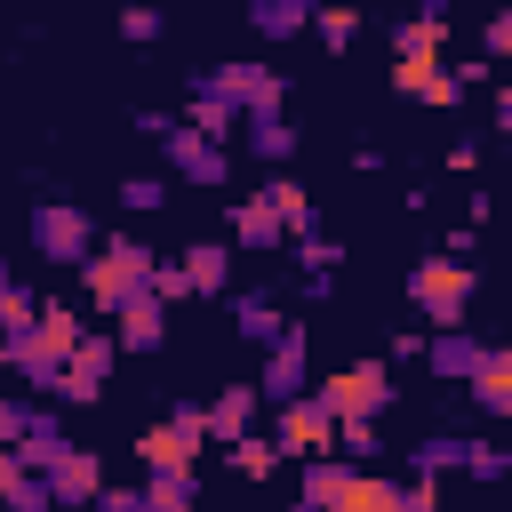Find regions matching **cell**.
Segmentation results:
<instances>
[{
  "label": "cell",
  "instance_id": "9c48e42d",
  "mask_svg": "<svg viewBox=\"0 0 512 512\" xmlns=\"http://www.w3.org/2000/svg\"><path fill=\"white\" fill-rule=\"evenodd\" d=\"M200 88H216V96H232L240 112H272L288 88H280V72L272 64H208V72H192Z\"/></svg>",
  "mask_w": 512,
  "mask_h": 512
},
{
  "label": "cell",
  "instance_id": "d4e9b609",
  "mask_svg": "<svg viewBox=\"0 0 512 512\" xmlns=\"http://www.w3.org/2000/svg\"><path fill=\"white\" fill-rule=\"evenodd\" d=\"M248 24H256V40H296L312 24V0H248Z\"/></svg>",
  "mask_w": 512,
  "mask_h": 512
},
{
  "label": "cell",
  "instance_id": "9a60e30c",
  "mask_svg": "<svg viewBox=\"0 0 512 512\" xmlns=\"http://www.w3.org/2000/svg\"><path fill=\"white\" fill-rule=\"evenodd\" d=\"M280 328H288V312L264 296V288H248V296H232V336L240 344H256V352H272L280 344Z\"/></svg>",
  "mask_w": 512,
  "mask_h": 512
},
{
  "label": "cell",
  "instance_id": "b9f144b4",
  "mask_svg": "<svg viewBox=\"0 0 512 512\" xmlns=\"http://www.w3.org/2000/svg\"><path fill=\"white\" fill-rule=\"evenodd\" d=\"M96 512H152V496H144V488H112V480H104Z\"/></svg>",
  "mask_w": 512,
  "mask_h": 512
},
{
  "label": "cell",
  "instance_id": "44dd1931",
  "mask_svg": "<svg viewBox=\"0 0 512 512\" xmlns=\"http://www.w3.org/2000/svg\"><path fill=\"white\" fill-rule=\"evenodd\" d=\"M280 240H288V224H280V208H272L264 192L232 208V248H256V256H264V248H280Z\"/></svg>",
  "mask_w": 512,
  "mask_h": 512
},
{
  "label": "cell",
  "instance_id": "d6a6232c",
  "mask_svg": "<svg viewBox=\"0 0 512 512\" xmlns=\"http://www.w3.org/2000/svg\"><path fill=\"white\" fill-rule=\"evenodd\" d=\"M160 32H168V16H160L152 0H128V8H120V40L144 48V40H160Z\"/></svg>",
  "mask_w": 512,
  "mask_h": 512
},
{
  "label": "cell",
  "instance_id": "7c38bea8",
  "mask_svg": "<svg viewBox=\"0 0 512 512\" xmlns=\"http://www.w3.org/2000/svg\"><path fill=\"white\" fill-rule=\"evenodd\" d=\"M112 336H120V352H160V336H168V304L152 296V280L128 288V296L112 304Z\"/></svg>",
  "mask_w": 512,
  "mask_h": 512
},
{
  "label": "cell",
  "instance_id": "c3c4849f",
  "mask_svg": "<svg viewBox=\"0 0 512 512\" xmlns=\"http://www.w3.org/2000/svg\"><path fill=\"white\" fill-rule=\"evenodd\" d=\"M504 480H512V448H504Z\"/></svg>",
  "mask_w": 512,
  "mask_h": 512
},
{
  "label": "cell",
  "instance_id": "1f68e13d",
  "mask_svg": "<svg viewBox=\"0 0 512 512\" xmlns=\"http://www.w3.org/2000/svg\"><path fill=\"white\" fill-rule=\"evenodd\" d=\"M0 512H56V488H48V472H16V480L0 488Z\"/></svg>",
  "mask_w": 512,
  "mask_h": 512
},
{
  "label": "cell",
  "instance_id": "cb8c5ba5",
  "mask_svg": "<svg viewBox=\"0 0 512 512\" xmlns=\"http://www.w3.org/2000/svg\"><path fill=\"white\" fill-rule=\"evenodd\" d=\"M184 120H192V128H200V136H216V144H232V136H240V120H248V112H240V104H232V96H216V88H200V80H192V112H184Z\"/></svg>",
  "mask_w": 512,
  "mask_h": 512
},
{
  "label": "cell",
  "instance_id": "d6986e66",
  "mask_svg": "<svg viewBox=\"0 0 512 512\" xmlns=\"http://www.w3.org/2000/svg\"><path fill=\"white\" fill-rule=\"evenodd\" d=\"M448 48V0H424L408 24H392V56H440Z\"/></svg>",
  "mask_w": 512,
  "mask_h": 512
},
{
  "label": "cell",
  "instance_id": "8d00e7d4",
  "mask_svg": "<svg viewBox=\"0 0 512 512\" xmlns=\"http://www.w3.org/2000/svg\"><path fill=\"white\" fill-rule=\"evenodd\" d=\"M32 408H40V400H8V392H0V448H16V440L32 432Z\"/></svg>",
  "mask_w": 512,
  "mask_h": 512
},
{
  "label": "cell",
  "instance_id": "2e32d148",
  "mask_svg": "<svg viewBox=\"0 0 512 512\" xmlns=\"http://www.w3.org/2000/svg\"><path fill=\"white\" fill-rule=\"evenodd\" d=\"M64 456H72V440H64V424H56V408L40 400V408H32V432L16 440V464H24V472H56Z\"/></svg>",
  "mask_w": 512,
  "mask_h": 512
},
{
  "label": "cell",
  "instance_id": "484cf974",
  "mask_svg": "<svg viewBox=\"0 0 512 512\" xmlns=\"http://www.w3.org/2000/svg\"><path fill=\"white\" fill-rule=\"evenodd\" d=\"M312 24H320V48H328V56H344V48L360 40V8H352V0H312Z\"/></svg>",
  "mask_w": 512,
  "mask_h": 512
},
{
  "label": "cell",
  "instance_id": "5b68a950",
  "mask_svg": "<svg viewBox=\"0 0 512 512\" xmlns=\"http://www.w3.org/2000/svg\"><path fill=\"white\" fill-rule=\"evenodd\" d=\"M304 384H312V336H304V320H288V328H280V344H272V352H264V368H256V392H264L272 408H288Z\"/></svg>",
  "mask_w": 512,
  "mask_h": 512
},
{
  "label": "cell",
  "instance_id": "7a4b0ae2",
  "mask_svg": "<svg viewBox=\"0 0 512 512\" xmlns=\"http://www.w3.org/2000/svg\"><path fill=\"white\" fill-rule=\"evenodd\" d=\"M144 280H152V248L128 240V232H120V240H96V256L80 264V288H88L96 312H112V304H120L128 288H144Z\"/></svg>",
  "mask_w": 512,
  "mask_h": 512
},
{
  "label": "cell",
  "instance_id": "83f0119b",
  "mask_svg": "<svg viewBox=\"0 0 512 512\" xmlns=\"http://www.w3.org/2000/svg\"><path fill=\"white\" fill-rule=\"evenodd\" d=\"M336 512H400V480H384V472H352V488H344Z\"/></svg>",
  "mask_w": 512,
  "mask_h": 512
},
{
  "label": "cell",
  "instance_id": "277c9868",
  "mask_svg": "<svg viewBox=\"0 0 512 512\" xmlns=\"http://www.w3.org/2000/svg\"><path fill=\"white\" fill-rule=\"evenodd\" d=\"M32 256L80 272V264L96 256V224H88V208H72V200H40V208H32Z\"/></svg>",
  "mask_w": 512,
  "mask_h": 512
},
{
  "label": "cell",
  "instance_id": "7bdbcfd3",
  "mask_svg": "<svg viewBox=\"0 0 512 512\" xmlns=\"http://www.w3.org/2000/svg\"><path fill=\"white\" fill-rule=\"evenodd\" d=\"M128 128H136V136H152V144H160V136H168V128H176V120H168V112H136V120H128Z\"/></svg>",
  "mask_w": 512,
  "mask_h": 512
},
{
  "label": "cell",
  "instance_id": "e0dca14e",
  "mask_svg": "<svg viewBox=\"0 0 512 512\" xmlns=\"http://www.w3.org/2000/svg\"><path fill=\"white\" fill-rule=\"evenodd\" d=\"M344 488H352V464H336V456H304V472H296V504H304V512H336Z\"/></svg>",
  "mask_w": 512,
  "mask_h": 512
},
{
  "label": "cell",
  "instance_id": "4fadbf2b",
  "mask_svg": "<svg viewBox=\"0 0 512 512\" xmlns=\"http://www.w3.org/2000/svg\"><path fill=\"white\" fill-rule=\"evenodd\" d=\"M424 368H432L440 384H472V376L488 368V344H480V336H464V328H432V344H424Z\"/></svg>",
  "mask_w": 512,
  "mask_h": 512
},
{
  "label": "cell",
  "instance_id": "4316f807",
  "mask_svg": "<svg viewBox=\"0 0 512 512\" xmlns=\"http://www.w3.org/2000/svg\"><path fill=\"white\" fill-rule=\"evenodd\" d=\"M464 456H472V440H456V432H432V440H416V448H408V464H416V472H432V480H440V472H464Z\"/></svg>",
  "mask_w": 512,
  "mask_h": 512
},
{
  "label": "cell",
  "instance_id": "8fae6325",
  "mask_svg": "<svg viewBox=\"0 0 512 512\" xmlns=\"http://www.w3.org/2000/svg\"><path fill=\"white\" fill-rule=\"evenodd\" d=\"M392 88L432 104V112H456L464 104V72H440V56H392Z\"/></svg>",
  "mask_w": 512,
  "mask_h": 512
},
{
  "label": "cell",
  "instance_id": "f6af8a7d",
  "mask_svg": "<svg viewBox=\"0 0 512 512\" xmlns=\"http://www.w3.org/2000/svg\"><path fill=\"white\" fill-rule=\"evenodd\" d=\"M496 128H504V144H512V88L496 96Z\"/></svg>",
  "mask_w": 512,
  "mask_h": 512
},
{
  "label": "cell",
  "instance_id": "52a82bcc",
  "mask_svg": "<svg viewBox=\"0 0 512 512\" xmlns=\"http://www.w3.org/2000/svg\"><path fill=\"white\" fill-rule=\"evenodd\" d=\"M320 400L336 416H384L392 408V376H384V360H352V368L320 376Z\"/></svg>",
  "mask_w": 512,
  "mask_h": 512
},
{
  "label": "cell",
  "instance_id": "ee69618b",
  "mask_svg": "<svg viewBox=\"0 0 512 512\" xmlns=\"http://www.w3.org/2000/svg\"><path fill=\"white\" fill-rule=\"evenodd\" d=\"M424 344H432L424 328H400V336H392V352H400V360H424Z\"/></svg>",
  "mask_w": 512,
  "mask_h": 512
},
{
  "label": "cell",
  "instance_id": "7402d4cb",
  "mask_svg": "<svg viewBox=\"0 0 512 512\" xmlns=\"http://www.w3.org/2000/svg\"><path fill=\"white\" fill-rule=\"evenodd\" d=\"M184 272H192V296H232V240H192Z\"/></svg>",
  "mask_w": 512,
  "mask_h": 512
},
{
  "label": "cell",
  "instance_id": "6da1fadb",
  "mask_svg": "<svg viewBox=\"0 0 512 512\" xmlns=\"http://www.w3.org/2000/svg\"><path fill=\"white\" fill-rule=\"evenodd\" d=\"M408 304H416V320L456 328V320L472 312V264H464V256H448V248L416 256V264H408Z\"/></svg>",
  "mask_w": 512,
  "mask_h": 512
},
{
  "label": "cell",
  "instance_id": "8992f818",
  "mask_svg": "<svg viewBox=\"0 0 512 512\" xmlns=\"http://www.w3.org/2000/svg\"><path fill=\"white\" fill-rule=\"evenodd\" d=\"M160 152H168V168H176L184 184H200V192H216V184L232 176V152H224L216 136H200L192 120H176V128L160 136Z\"/></svg>",
  "mask_w": 512,
  "mask_h": 512
},
{
  "label": "cell",
  "instance_id": "603a6c76",
  "mask_svg": "<svg viewBox=\"0 0 512 512\" xmlns=\"http://www.w3.org/2000/svg\"><path fill=\"white\" fill-rule=\"evenodd\" d=\"M464 392H472V408H480V416H512V352H504V344H488V368H480Z\"/></svg>",
  "mask_w": 512,
  "mask_h": 512
},
{
  "label": "cell",
  "instance_id": "ffe728a7",
  "mask_svg": "<svg viewBox=\"0 0 512 512\" xmlns=\"http://www.w3.org/2000/svg\"><path fill=\"white\" fill-rule=\"evenodd\" d=\"M240 144H248L264 168H280V160L296 152V128H288V112L272 104V112H248V120H240Z\"/></svg>",
  "mask_w": 512,
  "mask_h": 512
},
{
  "label": "cell",
  "instance_id": "ac0fdd59",
  "mask_svg": "<svg viewBox=\"0 0 512 512\" xmlns=\"http://www.w3.org/2000/svg\"><path fill=\"white\" fill-rule=\"evenodd\" d=\"M256 400H264L256 384H224V392L208 400V440H224V448H232L240 432H256Z\"/></svg>",
  "mask_w": 512,
  "mask_h": 512
},
{
  "label": "cell",
  "instance_id": "f907efd6",
  "mask_svg": "<svg viewBox=\"0 0 512 512\" xmlns=\"http://www.w3.org/2000/svg\"><path fill=\"white\" fill-rule=\"evenodd\" d=\"M296 512H304V504H296Z\"/></svg>",
  "mask_w": 512,
  "mask_h": 512
},
{
  "label": "cell",
  "instance_id": "30bf717a",
  "mask_svg": "<svg viewBox=\"0 0 512 512\" xmlns=\"http://www.w3.org/2000/svg\"><path fill=\"white\" fill-rule=\"evenodd\" d=\"M112 360H120V336H96V328H88V336L64 352V400L88 408V400L112 384Z\"/></svg>",
  "mask_w": 512,
  "mask_h": 512
},
{
  "label": "cell",
  "instance_id": "ba28073f",
  "mask_svg": "<svg viewBox=\"0 0 512 512\" xmlns=\"http://www.w3.org/2000/svg\"><path fill=\"white\" fill-rule=\"evenodd\" d=\"M280 456H336V408L320 400V392H296L288 408H280Z\"/></svg>",
  "mask_w": 512,
  "mask_h": 512
},
{
  "label": "cell",
  "instance_id": "681fc988",
  "mask_svg": "<svg viewBox=\"0 0 512 512\" xmlns=\"http://www.w3.org/2000/svg\"><path fill=\"white\" fill-rule=\"evenodd\" d=\"M448 8H464V0H448Z\"/></svg>",
  "mask_w": 512,
  "mask_h": 512
},
{
  "label": "cell",
  "instance_id": "4dcf8cb0",
  "mask_svg": "<svg viewBox=\"0 0 512 512\" xmlns=\"http://www.w3.org/2000/svg\"><path fill=\"white\" fill-rule=\"evenodd\" d=\"M232 472H240V480H272V472H280V440L240 432V440H232Z\"/></svg>",
  "mask_w": 512,
  "mask_h": 512
},
{
  "label": "cell",
  "instance_id": "836d02e7",
  "mask_svg": "<svg viewBox=\"0 0 512 512\" xmlns=\"http://www.w3.org/2000/svg\"><path fill=\"white\" fill-rule=\"evenodd\" d=\"M120 208L152 216V208H168V184H160V176H128V184H120Z\"/></svg>",
  "mask_w": 512,
  "mask_h": 512
},
{
  "label": "cell",
  "instance_id": "d590c367",
  "mask_svg": "<svg viewBox=\"0 0 512 512\" xmlns=\"http://www.w3.org/2000/svg\"><path fill=\"white\" fill-rule=\"evenodd\" d=\"M336 448L344 456H376V416H336Z\"/></svg>",
  "mask_w": 512,
  "mask_h": 512
},
{
  "label": "cell",
  "instance_id": "f546056e",
  "mask_svg": "<svg viewBox=\"0 0 512 512\" xmlns=\"http://www.w3.org/2000/svg\"><path fill=\"white\" fill-rule=\"evenodd\" d=\"M264 200H272V208H280V224H288V232H296V240H304V232H312V192H304V184H296V176H272V184H264Z\"/></svg>",
  "mask_w": 512,
  "mask_h": 512
},
{
  "label": "cell",
  "instance_id": "60d3db41",
  "mask_svg": "<svg viewBox=\"0 0 512 512\" xmlns=\"http://www.w3.org/2000/svg\"><path fill=\"white\" fill-rule=\"evenodd\" d=\"M480 48H488V56H512V8H496V16L480 24Z\"/></svg>",
  "mask_w": 512,
  "mask_h": 512
},
{
  "label": "cell",
  "instance_id": "3957f363",
  "mask_svg": "<svg viewBox=\"0 0 512 512\" xmlns=\"http://www.w3.org/2000/svg\"><path fill=\"white\" fill-rule=\"evenodd\" d=\"M200 448H208V408H192V400H176V408L136 440L144 472H192V464H200Z\"/></svg>",
  "mask_w": 512,
  "mask_h": 512
},
{
  "label": "cell",
  "instance_id": "bcb514c9",
  "mask_svg": "<svg viewBox=\"0 0 512 512\" xmlns=\"http://www.w3.org/2000/svg\"><path fill=\"white\" fill-rule=\"evenodd\" d=\"M16 472H24V464H16V448H0V488H8Z\"/></svg>",
  "mask_w": 512,
  "mask_h": 512
},
{
  "label": "cell",
  "instance_id": "7dc6e473",
  "mask_svg": "<svg viewBox=\"0 0 512 512\" xmlns=\"http://www.w3.org/2000/svg\"><path fill=\"white\" fill-rule=\"evenodd\" d=\"M8 288H16V272H8V264H0V296H8Z\"/></svg>",
  "mask_w": 512,
  "mask_h": 512
},
{
  "label": "cell",
  "instance_id": "5bb4252c",
  "mask_svg": "<svg viewBox=\"0 0 512 512\" xmlns=\"http://www.w3.org/2000/svg\"><path fill=\"white\" fill-rule=\"evenodd\" d=\"M48 488H56V512H96V496H104V456H96V448H72V456L48 472Z\"/></svg>",
  "mask_w": 512,
  "mask_h": 512
},
{
  "label": "cell",
  "instance_id": "f1b7e54d",
  "mask_svg": "<svg viewBox=\"0 0 512 512\" xmlns=\"http://www.w3.org/2000/svg\"><path fill=\"white\" fill-rule=\"evenodd\" d=\"M144 496H152V512H192L200 504V472H144Z\"/></svg>",
  "mask_w": 512,
  "mask_h": 512
},
{
  "label": "cell",
  "instance_id": "f35d334b",
  "mask_svg": "<svg viewBox=\"0 0 512 512\" xmlns=\"http://www.w3.org/2000/svg\"><path fill=\"white\" fill-rule=\"evenodd\" d=\"M400 512H440V480H432V472L400 480Z\"/></svg>",
  "mask_w": 512,
  "mask_h": 512
},
{
  "label": "cell",
  "instance_id": "e575fe53",
  "mask_svg": "<svg viewBox=\"0 0 512 512\" xmlns=\"http://www.w3.org/2000/svg\"><path fill=\"white\" fill-rule=\"evenodd\" d=\"M152 296H160V304H184V296H192V272H184V256H176V264H160V256H152Z\"/></svg>",
  "mask_w": 512,
  "mask_h": 512
},
{
  "label": "cell",
  "instance_id": "ab89813d",
  "mask_svg": "<svg viewBox=\"0 0 512 512\" xmlns=\"http://www.w3.org/2000/svg\"><path fill=\"white\" fill-rule=\"evenodd\" d=\"M464 472H472V480H504V448H488V440H472V456H464Z\"/></svg>",
  "mask_w": 512,
  "mask_h": 512
},
{
  "label": "cell",
  "instance_id": "74e56055",
  "mask_svg": "<svg viewBox=\"0 0 512 512\" xmlns=\"http://www.w3.org/2000/svg\"><path fill=\"white\" fill-rule=\"evenodd\" d=\"M336 256H344V248H336V240H320V232H304V240H296V264H304V272H336Z\"/></svg>",
  "mask_w": 512,
  "mask_h": 512
}]
</instances>
